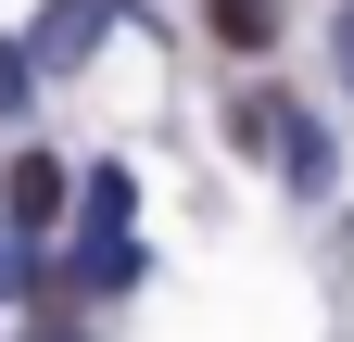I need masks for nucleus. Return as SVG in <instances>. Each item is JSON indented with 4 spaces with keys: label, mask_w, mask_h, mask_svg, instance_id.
Here are the masks:
<instances>
[{
    "label": "nucleus",
    "mask_w": 354,
    "mask_h": 342,
    "mask_svg": "<svg viewBox=\"0 0 354 342\" xmlns=\"http://www.w3.org/2000/svg\"><path fill=\"white\" fill-rule=\"evenodd\" d=\"M38 51H51V64H88V51H102V13H88V0H64V13H38Z\"/></svg>",
    "instance_id": "nucleus-2"
},
{
    "label": "nucleus",
    "mask_w": 354,
    "mask_h": 342,
    "mask_svg": "<svg viewBox=\"0 0 354 342\" xmlns=\"http://www.w3.org/2000/svg\"><path fill=\"white\" fill-rule=\"evenodd\" d=\"M215 38H228V51H266V38H279V0H215Z\"/></svg>",
    "instance_id": "nucleus-3"
},
{
    "label": "nucleus",
    "mask_w": 354,
    "mask_h": 342,
    "mask_svg": "<svg viewBox=\"0 0 354 342\" xmlns=\"http://www.w3.org/2000/svg\"><path fill=\"white\" fill-rule=\"evenodd\" d=\"M0 203H13V228H51V216H64V165H51V152H13Z\"/></svg>",
    "instance_id": "nucleus-1"
}]
</instances>
